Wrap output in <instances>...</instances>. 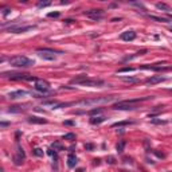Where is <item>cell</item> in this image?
<instances>
[{"label":"cell","instance_id":"1","mask_svg":"<svg viewBox=\"0 0 172 172\" xmlns=\"http://www.w3.org/2000/svg\"><path fill=\"white\" fill-rule=\"evenodd\" d=\"M152 97H144V98H136V100H127V101H120L117 104L113 105V109L114 110H133V109L137 108V105L140 102H144L151 100Z\"/></svg>","mask_w":172,"mask_h":172},{"label":"cell","instance_id":"2","mask_svg":"<svg viewBox=\"0 0 172 172\" xmlns=\"http://www.w3.org/2000/svg\"><path fill=\"white\" fill-rule=\"evenodd\" d=\"M10 65L14 67H28V66L35 65V62L24 55H16V56L10 58Z\"/></svg>","mask_w":172,"mask_h":172},{"label":"cell","instance_id":"3","mask_svg":"<svg viewBox=\"0 0 172 172\" xmlns=\"http://www.w3.org/2000/svg\"><path fill=\"white\" fill-rule=\"evenodd\" d=\"M114 100V97H102V98H93V100H82L78 102H73V105H84V106H90V105H98V104H109Z\"/></svg>","mask_w":172,"mask_h":172},{"label":"cell","instance_id":"4","mask_svg":"<svg viewBox=\"0 0 172 172\" xmlns=\"http://www.w3.org/2000/svg\"><path fill=\"white\" fill-rule=\"evenodd\" d=\"M4 77L10 78V79H12V81H36L38 78L32 77V75H30V74H26V73H4L3 74Z\"/></svg>","mask_w":172,"mask_h":172},{"label":"cell","instance_id":"5","mask_svg":"<svg viewBox=\"0 0 172 172\" xmlns=\"http://www.w3.org/2000/svg\"><path fill=\"white\" fill-rule=\"evenodd\" d=\"M38 55L46 61H54L55 59V54L59 53V51H55L53 49H47V47H43V49H38Z\"/></svg>","mask_w":172,"mask_h":172},{"label":"cell","instance_id":"6","mask_svg":"<svg viewBox=\"0 0 172 172\" xmlns=\"http://www.w3.org/2000/svg\"><path fill=\"white\" fill-rule=\"evenodd\" d=\"M35 89L38 91H42V93H46V91L50 90V84L46 79H40V78H38L35 81Z\"/></svg>","mask_w":172,"mask_h":172},{"label":"cell","instance_id":"7","mask_svg":"<svg viewBox=\"0 0 172 172\" xmlns=\"http://www.w3.org/2000/svg\"><path fill=\"white\" fill-rule=\"evenodd\" d=\"M104 11L102 10H90V11H86L85 12V15L88 16V18L93 19V20H100V19L104 18Z\"/></svg>","mask_w":172,"mask_h":172},{"label":"cell","instance_id":"8","mask_svg":"<svg viewBox=\"0 0 172 172\" xmlns=\"http://www.w3.org/2000/svg\"><path fill=\"white\" fill-rule=\"evenodd\" d=\"M102 85H105V82L102 81V79H91V78H88L81 86H93V88L97 86L98 88V86H102Z\"/></svg>","mask_w":172,"mask_h":172},{"label":"cell","instance_id":"9","mask_svg":"<svg viewBox=\"0 0 172 172\" xmlns=\"http://www.w3.org/2000/svg\"><path fill=\"white\" fill-rule=\"evenodd\" d=\"M35 26H24V27H12L10 28V32H14V34H20V32H26L30 31V30H34Z\"/></svg>","mask_w":172,"mask_h":172},{"label":"cell","instance_id":"10","mask_svg":"<svg viewBox=\"0 0 172 172\" xmlns=\"http://www.w3.org/2000/svg\"><path fill=\"white\" fill-rule=\"evenodd\" d=\"M165 81V77H162V75H153V77L148 78L145 84L147 85H156V84H160V82Z\"/></svg>","mask_w":172,"mask_h":172},{"label":"cell","instance_id":"11","mask_svg":"<svg viewBox=\"0 0 172 172\" xmlns=\"http://www.w3.org/2000/svg\"><path fill=\"white\" fill-rule=\"evenodd\" d=\"M121 39L125 40V42H130V40H134L136 39V32L134 31H125L121 34Z\"/></svg>","mask_w":172,"mask_h":172},{"label":"cell","instance_id":"12","mask_svg":"<svg viewBox=\"0 0 172 172\" xmlns=\"http://www.w3.org/2000/svg\"><path fill=\"white\" fill-rule=\"evenodd\" d=\"M88 75H85V74H81V75H78V77H74V78H71V81H70V84H75V85H82L86 79H88Z\"/></svg>","mask_w":172,"mask_h":172},{"label":"cell","instance_id":"13","mask_svg":"<svg viewBox=\"0 0 172 172\" xmlns=\"http://www.w3.org/2000/svg\"><path fill=\"white\" fill-rule=\"evenodd\" d=\"M27 94V91L26 90H16V91H12V93H10V97L11 100H16V98H20V97H23V95Z\"/></svg>","mask_w":172,"mask_h":172},{"label":"cell","instance_id":"14","mask_svg":"<svg viewBox=\"0 0 172 172\" xmlns=\"http://www.w3.org/2000/svg\"><path fill=\"white\" fill-rule=\"evenodd\" d=\"M28 123H31V124H47V120L40 118V117H36V116H31V117H28Z\"/></svg>","mask_w":172,"mask_h":172},{"label":"cell","instance_id":"15","mask_svg":"<svg viewBox=\"0 0 172 172\" xmlns=\"http://www.w3.org/2000/svg\"><path fill=\"white\" fill-rule=\"evenodd\" d=\"M77 157H75V155H69V157H67V165L70 167V168H74L75 165H77Z\"/></svg>","mask_w":172,"mask_h":172},{"label":"cell","instance_id":"16","mask_svg":"<svg viewBox=\"0 0 172 172\" xmlns=\"http://www.w3.org/2000/svg\"><path fill=\"white\" fill-rule=\"evenodd\" d=\"M156 8H157V10H162V11H165V12H169V11H171V7L165 3H156Z\"/></svg>","mask_w":172,"mask_h":172},{"label":"cell","instance_id":"17","mask_svg":"<svg viewBox=\"0 0 172 172\" xmlns=\"http://www.w3.org/2000/svg\"><path fill=\"white\" fill-rule=\"evenodd\" d=\"M105 118H106V117H104V116H101V117H93V118H90V123L93 124V125H95V124H101V123H104V121H105Z\"/></svg>","mask_w":172,"mask_h":172},{"label":"cell","instance_id":"18","mask_svg":"<svg viewBox=\"0 0 172 172\" xmlns=\"http://www.w3.org/2000/svg\"><path fill=\"white\" fill-rule=\"evenodd\" d=\"M125 144H127V143H125L124 140H121V141L118 143V144H117V147H116V148H117V152H118V153H123V152H124Z\"/></svg>","mask_w":172,"mask_h":172},{"label":"cell","instance_id":"19","mask_svg":"<svg viewBox=\"0 0 172 172\" xmlns=\"http://www.w3.org/2000/svg\"><path fill=\"white\" fill-rule=\"evenodd\" d=\"M51 147L54 148V151H56V152H59V151H63V145L61 144V143H53V144H51Z\"/></svg>","mask_w":172,"mask_h":172},{"label":"cell","instance_id":"20","mask_svg":"<svg viewBox=\"0 0 172 172\" xmlns=\"http://www.w3.org/2000/svg\"><path fill=\"white\" fill-rule=\"evenodd\" d=\"M102 112H104L102 108H95V109H91L90 112H89V114H90V116H95V114H101Z\"/></svg>","mask_w":172,"mask_h":172},{"label":"cell","instance_id":"21","mask_svg":"<svg viewBox=\"0 0 172 172\" xmlns=\"http://www.w3.org/2000/svg\"><path fill=\"white\" fill-rule=\"evenodd\" d=\"M123 81L129 82V84H137V82H140V79H139V78H130V77L128 78V77H124Z\"/></svg>","mask_w":172,"mask_h":172},{"label":"cell","instance_id":"22","mask_svg":"<svg viewBox=\"0 0 172 172\" xmlns=\"http://www.w3.org/2000/svg\"><path fill=\"white\" fill-rule=\"evenodd\" d=\"M129 124H133V123H132V121H121V123L113 124V128H116V127H124V125H129Z\"/></svg>","mask_w":172,"mask_h":172},{"label":"cell","instance_id":"23","mask_svg":"<svg viewBox=\"0 0 172 172\" xmlns=\"http://www.w3.org/2000/svg\"><path fill=\"white\" fill-rule=\"evenodd\" d=\"M63 140H70V141H74L75 140V134L74 133H67L63 136Z\"/></svg>","mask_w":172,"mask_h":172},{"label":"cell","instance_id":"24","mask_svg":"<svg viewBox=\"0 0 172 172\" xmlns=\"http://www.w3.org/2000/svg\"><path fill=\"white\" fill-rule=\"evenodd\" d=\"M149 18L153 19V20H157V22H163V23H167V22H168V19H165V18H157V16H153V15H152V16H149Z\"/></svg>","mask_w":172,"mask_h":172},{"label":"cell","instance_id":"25","mask_svg":"<svg viewBox=\"0 0 172 172\" xmlns=\"http://www.w3.org/2000/svg\"><path fill=\"white\" fill-rule=\"evenodd\" d=\"M50 1H40V3H38V7L39 8H43V7H49L50 6Z\"/></svg>","mask_w":172,"mask_h":172},{"label":"cell","instance_id":"26","mask_svg":"<svg viewBox=\"0 0 172 172\" xmlns=\"http://www.w3.org/2000/svg\"><path fill=\"white\" fill-rule=\"evenodd\" d=\"M134 69L133 67H123V69H120L118 73H127V71H133Z\"/></svg>","mask_w":172,"mask_h":172},{"label":"cell","instance_id":"27","mask_svg":"<svg viewBox=\"0 0 172 172\" xmlns=\"http://www.w3.org/2000/svg\"><path fill=\"white\" fill-rule=\"evenodd\" d=\"M34 153H35L36 156H43V151L40 148H35V149H34Z\"/></svg>","mask_w":172,"mask_h":172},{"label":"cell","instance_id":"28","mask_svg":"<svg viewBox=\"0 0 172 172\" xmlns=\"http://www.w3.org/2000/svg\"><path fill=\"white\" fill-rule=\"evenodd\" d=\"M49 18H59V12H49Z\"/></svg>","mask_w":172,"mask_h":172},{"label":"cell","instance_id":"29","mask_svg":"<svg viewBox=\"0 0 172 172\" xmlns=\"http://www.w3.org/2000/svg\"><path fill=\"white\" fill-rule=\"evenodd\" d=\"M10 12H11V8H4V10H3V15H4V16H6V15H8V14H10Z\"/></svg>","mask_w":172,"mask_h":172},{"label":"cell","instance_id":"30","mask_svg":"<svg viewBox=\"0 0 172 172\" xmlns=\"http://www.w3.org/2000/svg\"><path fill=\"white\" fill-rule=\"evenodd\" d=\"M108 163H109V164H114V157H113V156H109V157H108Z\"/></svg>","mask_w":172,"mask_h":172},{"label":"cell","instance_id":"31","mask_svg":"<svg viewBox=\"0 0 172 172\" xmlns=\"http://www.w3.org/2000/svg\"><path fill=\"white\" fill-rule=\"evenodd\" d=\"M74 121H71V120H69V121H65V125H74Z\"/></svg>","mask_w":172,"mask_h":172},{"label":"cell","instance_id":"32","mask_svg":"<svg viewBox=\"0 0 172 172\" xmlns=\"http://www.w3.org/2000/svg\"><path fill=\"white\" fill-rule=\"evenodd\" d=\"M85 148L90 151V149H93V144H86V145H85Z\"/></svg>","mask_w":172,"mask_h":172},{"label":"cell","instance_id":"33","mask_svg":"<svg viewBox=\"0 0 172 172\" xmlns=\"http://www.w3.org/2000/svg\"><path fill=\"white\" fill-rule=\"evenodd\" d=\"M65 22H66V23H74V22H75V20H73V19H66V20H65Z\"/></svg>","mask_w":172,"mask_h":172},{"label":"cell","instance_id":"34","mask_svg":"<svg viewBox=\"0 0 172 172\" xmlns=\"http://www.w3.org/2000/svg\"><path fill=\"white\" fill-rule=\"evenodd\" d=\"M94 164H100V159H95V160H94Z\"/></svg>","mask_w":172,"mask_h":172},{"label":"cell","instance_id":"35","mask_svg":"<svg viewBox=\"0 0 172 172\" xmlns=\"http://www.w3.org/2000/svg\"><path fill=\"white\" fill-rule=\"evenodd\" d=\"M7 125H8V123H1V127H3V128L7 127Z\"/></svg>","mask_w":172,"mask_h":172}]
</instances>
